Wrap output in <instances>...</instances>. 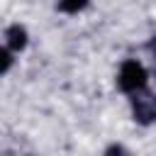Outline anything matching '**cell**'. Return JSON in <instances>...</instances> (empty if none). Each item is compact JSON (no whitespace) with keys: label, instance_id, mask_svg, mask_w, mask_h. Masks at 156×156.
Here are the masks:
<instances>
[{"label":"cell","instance_id":"obj_1","mask_svg":"<svg viewBox=\"0 0 156 156\" xmlns=\"http://www.w3.org/2000/svg\"><path fill=\"white\" fill-rule=\"evenodd\" d=\"M119 85L124 90H141L146 85V71L141 63L136 61H127L122 63V71H119Z\"/></svg>","mask_w":156,"mask_h":156},{"label":"cell","instance_id":"obj_4","mask_svg":"<svg viewBox=\"0 0 156 156\" xmlns=\"http://www.w3.org/2000/svg\"><path fill=\"white\" fill-rule=\"evenodd\" d=\"M10 61H12V58H10V54H7L5 49H0V73H5V71L10 68Z\"/></svg>","mask_w":156,"mask_h":156},{"label":"cell","instance_id":"obj_2","mask_svg":"<svg viewBox=\"0 0 156 156\" xmlns=\"http://www.w3.org/2000/svg\"><path fill=\"white\" fill-rule=\"evenodd\" d=\"M7 37H10V46H12V49H22V46L27 44V34H24L22 27H12V29L7 32Z\"/></svg>","mask_w":156,"mask_h":156},{"label":"cell","instance_id":"obj_3","mask_svg":"<svg viewBox=\"0 0 156 156\" xmlns=\"http://www.w3.org/2000/svg\"><path fill=\"white\" fill-rule=\"evenodd\" d=\"M88 5V0H61L58 2V7L63 10V12H78V10H83Z\"/></svg>","mask_w":156,"mask_h":156}]
</instances>
